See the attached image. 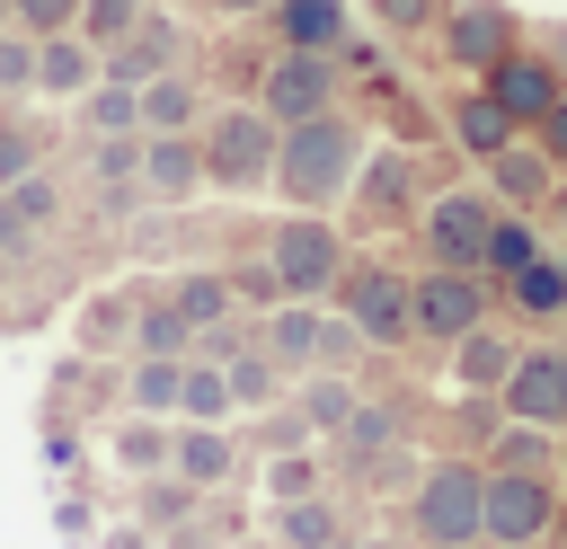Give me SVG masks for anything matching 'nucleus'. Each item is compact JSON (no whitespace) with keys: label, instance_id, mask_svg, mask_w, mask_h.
<instances>
[{"label":"nucleus","instance_id":"f257e3e1","mask_svg":"<svg viewBox=\"0 0 567 549\" xmlns=\"http://www.w3.org/2000/svg\"><path fill=\"white\" fill-rule=\"evenodd\" d=\"M354 159H363V124L328 106V115H310V124H284L266 186H275L292 213H328V204L354 186Z\"/></svg>","mask_w":567,"mask_h":549},{"label":"nucleus","instance_id":"f03ea898","mask_svg":"<svg viewBox=\"0 0 567 549\" xmlns=\"http://www.w3.org/2000/svg\"><path fill=\"white\" fill-rule=\"evenodd\" d=\"M275 142H284V124L266 115V106H221V115H204L195 124V151H204V186H230V195H257L266 177H275Z\"/></svg>","mask_w":567,"mask_h":549},{"label":"nucleus","instance_id":"7ed1b4c3","mask_svg":"<svg viewBox=\"0 0 567 549\" xmlns=\"http://www.w3.org/2000/svg\"><path fill=\"white\" fill-rule=\"evenodd\" d=\"M266 266H275L284 301H319V292H337V274H346V239L328 230V213H292V221L266 239Z\"/></svg>","mask_w":567,"mask_h":549},{"label":"nucleus","instance_id":"20e7f679","mask_svg":"<svg viewBox=\"0 0 567 549\" xmlns=\"http://www.w3.org/2000/svg\"><path fill=\"white\" fill-rule=\"evenodd\" d=\"M478 487H487V469L478 460H434L425 478H416V540L425 549H470L478 540Z\"/></svg>","mask_w":567,"mask_h":549},{"label":"nucleus","instance_id":"39448f33","mask_svg":"<svg viewBox=\"0 0 567 549\" xmlns=\"http://www.w3.org/2000/svg\"><path fill=\"white\" fill-rule=\"evenodd\" d=\"M549 522H558V496H549L540 469H487V487H478V540L532 549Z\"/></svg>","mask_w":567,"mask_h":549},{"label":"nucleus","instance_id":"423d86ee","mask_svg":"<svg viewBox=\"0 0 567 549\" xmlns=\"http://www.w3.org/2000/svg\"><path fill=\"white\" fill-rule=\"evenodd\" d=\"M434 27H443V62L470 71V80L523 44V9H514V0H443Z\"/></svg>","mask_w":567,"mask_h":549},{"label":"nucleus","instance_id":"0eeeda50","mask_svg":"<svg viewBox=\"0 0 567 549\" xmlns=\"http://www.w3.org/2000/svg\"><path fill=\"white\" fill-rule=\"evenodd\" d=\"M337 80H346L337 53H275V62L257 71V106H266L275 124H310V115L337 106Z\"/></svg>","mask_w":567,"mask_h":549},{"label":"nucleus","instance_id":"6e6552de","mask_svg":"<svg viewBox=\"0 0 567 549\" xmlns=\"http://www.w3.org/2000/svg\"><path fill=\"white\" fill-rule=\"evenodd\" d=\"M337 319L363 345H408V274L390 266H346L337 274Z\"/></svg>","mask_w":567,"mask_h":549},{"label":"nucleus","instance_id":"1a4fd4ad","mask_svg":"<svg viewBox=\"0 0 567 549\" xmlns=\"http://www.w3.org/2000/svg\"><path fill=\"white\" fill-rule=\"evenodd\" d=\"M487 319V292H478V274H461V266H434V274H416L408 283V336H434V345H452V336H470Z\"/></svg>","mask_w":567,"mask_h":549},{"label":"nucleus","instance_id":"9d476101","mask_svg":"<svg viewBox=\"0 0 567 549\" xmlns=\"http://www.w3.org/2000/svg\"><path fill=\"white\" fill-rule=\"evenodd\" d=\"M478 89H487V97H496V106H505L523 133H532V124H540V115L567 97V71H558L549 53H532V35H523L505 62H487V71H478Z\"/></svg>","mask_w":567,"mask_h":549},{"label":"nucleus","instance_id":"9b49d317","mask_svg":"<svg viewBox=\"0 0 567 549\" xmlns=\"http://www.w3.org/2000/svg\"><path fill=\"white\" fill-rule=\"evenodd\" d=\"M496 407H505L514 425H567V354H558V345L514 354V372L496 381Z\"/></svg>","mask_w":567,"mask_h":549},{"label":"nucleus","instance_id":"f8f14e48","mask_svg":"<svg viewBox=\"0 0 567 549\" xmlns=\"http://www.w3.org/2000/svg\"><path fill=\"white\" fill-rule=\"evenodd\" d=\"M177 62H186V27H177L168 9H142V18L97 53V71H106V80H133V89L159 80V71H177Z\"/></svg>","mask_w":567,"mask_h":549},{"label":"nucleus","instance_id":"ddd939ff","mask_svg":"<svg viewBox=\"0 0 567 549\" xmlns=\"http://www.w3.org/2000/svg\"><path fill=\"white\" fill-rule=\"evenodd\" d=\"M487 221H496V204H487L478 186H452V195L425 204V248H434L443 266L478 274V257H487Z\"/></svg>","mask_w":567,"mask_h":549},{"label":"nucleus","instance_id":"4468645a","mask_svg":"<svg viewBox=\"0 0 567 549\" xmlns=\"http://www.w3.org/2000/svg\"><path fill=\"white\" fill-rule=\"evenodd\" d=\"M195 195H204L195 133H142V204H195Z\"/></svg>","mask_w":567,"mask_h":549},{"label":"nucleus","instance_id":"2eb2a0df","mask_svg":"<svg viewBox=\"0 0 567 549\" xmlns=\"http://www.w3.org/2000/svg\"><path fill=\"white\" fill-rule=\"evenodd\" d=\"M266 27H275V53H337L354 35V9L346 0H266Z\"/></svg>","mask_w":567,"mask_h":549},{"label":"nucleus","instance_id":"dca6fc26","mask_svg":"<svg viewBox=\"0 0 567 549\" xmlns=\"http://www.w3.org/2000/svg\"><path fill=\"white\" fill-rule=\"evenodd\" d=\"M372 221H390V213H408L416 204V159L408 151H372V159H354V186H346Z\"/></svg>","mask_w":567,"mask_h":549},{"label":"nucleus","instance_id":"f3484780","mask_svg":"<svg viewBox=\"0 0 567 549\" xmlns=\"http://www.w3.org/2000/svg\"><path fill=\"white\" fill-rule=\"evenodd\" d=\"M97 80V44L89 35H35V97H80Z\"/></svg>","mask_w":567,"mask_h":549},{"label":"nucleus","instance_id":"a211bd4d","mask_svg":"<svg viewBox=\"0 0 567 549\" xmlns=\"http://www.w3.org/2000/svg\"><path fill=\"white\" fill-rule=\"evenodd\" d=\"M195 124H204V80L186 62L142 80V133H195Z\"/></svg>","mask_w":567,"mask_h":549},{"label":"nucleus","instance_id":"6ab92c4d","mask_svg":"<svg viewBox=\"0 0 567 549\" xmlns=\"http://www.w3.org/2000/svg\"><path fill=\"white\" fill-rule=\"evenodd\" d=\"M514 354H523V345H514V336H496V328L478 319L470 336H452V381H461L470 398H496V381L514 372Z\"/></svg>","mask_w":567,"mask_h":549},{"label":"nucleus","instance_id":"aec40b11","mask_svg":"<svg viewBox=\"0 0 567 549\" xmlns=\"http://www.w3.org/2000/svg\"><path fill=\"white\" fill-rule=\"evenodd\" d=\"M168 469H177L186 487H221V478L239 469V443H230L221 425H177V434H168Z\"/></svg>","mask_w":567,"mask_h":549},{"label":"nucleus","instance_id":"412c9836","mask_svg":"<svg viewBox=\"0 0 567 549\" xmlns=\"http://www.w3.org/2000/svg\"><path fill=\"white\" fill-rule=\"evenodd\" d=\"M443 124H452V142H461V151H470V159H496V151H505V142H514V133H523V124H514V115H505V106H496V97H487V89H461V97H452V115H443Z\"/></svg>","mask_w":567,"mask_h":549},{"label":"nucleus","instance_id":"4be33fe9","mask_svg":"<svg viewBox=\"0 0 567 549\" xmlns=\"http://www.w3.org/2000/svg\"><path fill=\"white\" fill-rule=\"evenodd\" d=\"M487 177H496V195H505V204H549V186H558V168H549V159H540V142H523V133L487 159Z\"/></svg>","mask_w":567,"mask_h":549},{"label":"nucleus","instance_id":"5701e85b","mask_svg":"<svg viewBox=\"0 0 567 549\" xmlns=\"http://www.w3.org/2000/svg\"><path fill=\"white\" fill-rule=\"evenodd\" d=\"M328 443H337V460H354V469H381V460L399 452V416L363 398V407H354V416H346V425H337Z\"/></svg>","mask_w":567,"mask_h":549},{"label":"nucleus","instance_id":"b1692460","mask_svg":"<svg viewBox=\"0 0 567 549\" xmlns=\"http://www.w3.org/2000/svg\"><path fill=\"white\" fill-rule=\"evenodd\" d=\"M71 106H80L89 133H142V89H133V80H106V71H97Z\"/></svg>","mask_w":567,"mask_h":549},{"label":"nucleus","instance_id":"393cba45","mask_svg":"<svg viewBox=\"0 0 567 549\" xmlns=\"http://www.w3.org/2000/svg\"><path fill=\"white\" fill-rule=\"evenodd\" d=\"M257 345H266L284 372H310V345H319V310H310V301H275V319L257 328Z\"/></svg>","mask_w":567,"mask_h":549},{"label":"nucleus","instance_id":"a878e982","mask_svg":"<svg viewBox=\"0 0 567 549\" xmlns=\"http://www.w3.org/2000/svg\"><path fill=\"white\" fill-rule=\"evenodd\" d=\"M177 416H186V425H230V416H239V398H230L221 363L186 354V381H177Z\"/></svg>","mask_w":567,"mask_h":549},{"label":"nucleus","instance_id":"bb28decb","mask_svg":"<svg viewBox=\"0 0 567 549\" xmlns=\"http://www.w3.org/2000/svg\"><path fill=\"white\" fill-rule=\"evenodd\" d=\"M177 381H186V354H142L133 381H124L133 416H177Z\"/></svg>","mask_w":567,"mask_h":549},{"label":"nucleus","instance_id":"cd10ccee","mask_svg":"<svg viewBox=\"0 0 567 549\" xmlns=\"http://www.w3.org/2000/svg\"><path fill=\"white\" fill-rule=\"evenodd\" d=\"M221 381H230V398H239V407L257 416V407H275V390H284V363H275V354H266V345L248 336V345H239V354L221 363Z\"/></svg>","mask_w":567,"mask_h":549},{"label":"nucleus","instance_id":"c85d7f7f","mask_svg":"<svg viewBox=\"0 0 567 549\" xmlns=\"http://www.w3.org/2000/svg\"><path fill=\"white\" fill-rule=\"evenodd\" d=\"M532 257H549L540 230H532L523 213H496V221H487V257H478V274H523Z\"/></svg>","mask_w":567,"mask_h":549},{"label":"nucleus","instance_id":"c756f323","mask_svg":"<svg viewBox=\"0 0 567 549\" xmlns=\"http://www.w3.org/2000/svg\"><path fill=\"white\" fill-rule=\"evenodd\" d=\"M354 407H363V390H354L346 372H310V381H301V425H310V434H337Z\"/></svg>","mask_w":567,"mask_h":549},{"label":"nucleus","instance_id":"7c9ffc66","mask_svg":"<svg viewBox=\"0 0 567 549\" xmlns=\"http://www.w3.org/2000/svg\"><path fill=\"white\" fill-rule=\"evenodd\" d=\"M168 310H177L186 328H213V319H230L239 301H230V274H177V283H168Z\"/></svg>","mask_w":567,"mask_h":549},{"label":"nucleus","instance_id":"2f4dec72","mask_svg":"<svg viewBox=\"0 0 567 549\" xmlns=\"http://www.w3.org/2000/svg\"><path fill=\"white\" fill-rule=\"evenodd\" d=\"M505 292H514V310L558 319V310H567V266H558V257H532L523 274H505Z\"/></svg>","mask_w":567,"mask_h":549},{"label":"nucleus","instance_id":"473e14b6","mask_svg":"<svg viewBox=\"0 0 567 549\" xmlns=\"http://www.w3.org/2000/svg\"><path fill=\"white\" fill-rule=\"evenodd\" d=\"M275 531H284V549H319V540H337V531H346V514H337L328 496H292V505L275 514Z\"/></svg>","mask_w":567,"mask_h":549},{"label":"nucleus","instance_id":"72a5a7b5","mask_svg":"<svg viewBox=\"0 0 567 549\" xmlns=\"http://www.w3.org/2000/svg\"><path fill=\"white\" fill-rule=\"evenodd\" d=\"M133 345H142V354H186L195 328H186V319L168 310V292H159V301H133Z\"/></svg>","mask_w":567,"mask_h":549},{"label":"nucleus","instance_id":"f704fd0d","mask_svg":"<svg viewBox=\"0 0 567 549\" xmlns=\"http://www.w3.org/2000/svg\"><path fill=\"white\" fill-rule=\"evenodd\" d=\"M115 460H124V469H168V416H133V425L115 434Z\"/></svg>","mask_w":567,"mask_h":549},{"label":"nucleus","instance_id":"c9c22d12","mask_svg":"<svg viewBox=\"0 0 567 549\" xmlns=\"http://www.w3.org/2000/svg\"><path fill=\"white\" fill-rule=\"evenodd\" d=\"M142 9H151V0H80V18H71V35H89V44L106 53V44H115V35H124V27L142 18Z\"/></svg>","mask_w":567,"mask_h":549},{"label":"nucleus","instance_id":"e433bc0d","mask_svg":"<svg viewBox=\"0 0 567 549\" xmlns=\"http://www.w3.org/2000/svg\"><path fill=\"white\" fill-rule=\"evenodd\" d=\"M35 89V35L27 27H0V106Z\"/></svg>","mask_w":567,"mask_h":549},{"label":"nucleus","instance_id":"4c0bfd02","mask_svg":"<svg viewBox=\"0 0 567 549\" xmlns=\"http://www.w3.org/2000/svg\"><path fill=\"white\" fill-rule=\"evenodd\" d=\"M266 496H275V505H292V496H319V460H310V452H284V460H266Z\"/></svg>","mask_w":567,"mask_h":549},{"label":"nucleus","instance_id":"58836bf2","mask_svg":"<svg viewBox=\"0 0 567 549\" xmlns=\"http://www.w3.org/2000/svg\"><path fill=\"white\" fill-rule=\"evenodd\" d=\"M496 469H549V425H505Z\"/></svg>","mask_w":567,"mask_h":549},{"label":"nucleus","instance_id":"ea45409f","mask_svg":"<svg viewBox=\"0 0 567 549\" xmlns=\"http://www.w3.org/2000/svg\"><path fill=\"white\" fill-rule=\"evenodd\" d=\"M0 195H9V204H18V213H27V221H35V230H44V221H53V213H62V186H53V177H44V168H27V177H18V186H0Z\"/></svg>","mask_w":567,"mask_h":549},{"label":"nucleus","instance_id":"a19ab883","mask_svg":"<svg viewBox=\"0 0 567 549\" xmlns=\"http://www.w3.org/2000/svg\"><path fill=\"white\" fill-rule=\"evenodd\" d=\"M363 354V336L346 328V319H319V345H310V372H346Z\"/></svg>","mask_w":567,"mask_h":549},{"label":"nucleus","instance_id":"79ce46f5","mask_svg":"<svg viewBox=\"0 0 567 549\" xmlns=\"http://www.w3.org/2000/svg\"><path fill=\"white\" fill-rule=\"evenodd\" d=\"M27 168H44V159H35V133H27L18 115H0V186H18Z\"/></svg>","mask_w":567,"mask_h":549},{"label":"nucleus","instance_id":"37998d69","mask_svg":"<svg viewBox=\"0 0 567 549\" xmlns=\"http://www.w3.org/2000/svg\"><path fill=\"white\" fill-rule=\"evenodd\" d=\"M80 18V0H9V27H27V35H62Z\"/></svg>","mask_w":567,"mask_h":549},{"label":"nucleus","instance_id":"c03bdc74","mask_svg":"<svg viewBox=\"0 0 567 549\" xmlns=\"http://www.w3.org/2000/svg\"><path fill=\"white\" fill-rule=\"evenodd\" d=\"M230 301H257V310H275V301H284L275 266H266V257H257V266H230Z\"/></svg>","mask_w":567,"mask_h":549},{"label":"nucleus","instance_id":"a18cd8bd","mask_svg":"<svg viewBox=\"0 0 567 549\" xmlns=\"http://www.w3.org/2000/svg\"><path fill=\"white\" fill-rule=\"evenodd\" d=\"M115 336H133V301H124V292L89 301V345H115Z\"/></svg>","mask_w":567,"mask_h":549},{"label":"nucleus","instance_id":"49530a36","mask_svg":"<svg viewBox=\"0 0 567 549\" xmlns=\"http://www.w3.org/2000/svg\"><path fill=\"white\" fill-rule=\"evenodd\" d=\"M372 18H381L390 35H416V27H434V18H443V0H372Z\"/></svg>","mask_w":567,"mask_h":549},{"label":"nucleus","instance_id":"de8ad7c7","mask_svg":"<svg viewBox=\"0 0 567 549\" xmlns=\"http://www.w3.org/2000/svg\"><path fill=\"white\" fill-rule=\"evenodd\" d=\"M532 142H540V159H549V168L567 177V97H558V106H549V115L532 124Z\"/></svg>","mask_w":567,"mask_h":549},{"label":"nucleus","instance_id":"09e8293b","mask_svg":"<svg viewBox=\"0 0 567 549\" xmlns=\"http://www.w3.org/2000/svg\"><path fill=\"white\" fill-rule=\"evenodd\" d=\"M27 248H35V221H27V213H18V204H9V195H0V257H9V266H18V257H27Z\"/></svg>","mask_w":567,"mask_h":549},{"label":"nucleus","instance_id":"8fccbe9b","mask_svg":"<svg viewBox=\"0 0 567 549\" xmlns=\"http://www.w3.org/2000/svg\"><path fill=\"white\" fill-rule=\"evenodd\" d=\"M221 18H266V0H213Z\"/></svg>","mask_w":567,"mask_h":549},{"label":"nucleus","instance_id":"3c124183","mask_svg":"<svg viewBox=\"0 0 567 549\" xmlns=\"http://www.w3.org/2000/svg\"><path fill=\"white\" fill-rule=\"evenodd\" d=\"M106 549H151V531H106Z\"/></svg>","mask_w":567,"mask_h":549},{"label":"nucleus","instance_id":"603ef678","mask_svg":"<svg viewBox=\"0 0 567 549\" xmlns=\"http://www.w3.org/2000/svg\"><path fill=\"white\" fill-rule=\"evenodd\" d=\"M319 549H363V540H354V531H337V540H319Z\"/></svg>","mask_w":567,"mask_h":549},{"label":"nucleus","instance_id":"864d4df0","mask_svg":"<svg viewBox=\"0 0 567 549\" xmlns=\"http://www.w3.org/2000/svg\"><path fill=\"white\" fill-rule=\"evenodd\" d=\"M549 531H558V540H567V514H558V522H549Z\"/></svg>","mask_w":567,"mask_h":549},{"label":"nucleus","instance_id":"5fc2aeb1","mask_svg":"<svg viewBox=\"0 0 567 549\" xmlns=\"http://www.w3.org/2000/svg\"><path fill=\"white\" fill-rule=\"evenodd\" d=\"M0 283H9V257H0Z\"/></svg>","mask_w":567,"mask_h":549},{"label":"nucleus","instance_id":"6e6d98bb","mask_svg":"<svg viewBox=\"0 0 567 549\" xmlns=\"http://www.w3.org/2000/svg\"><path fill=\"white\" fill-rule=\"evenodd\" d=\"M0 27H9V0H0Z\"/></svg>","mask_w":567,"mask_h":549},{"label":"nucleus","instance_id":"4d7b16f0","mask_svg":"<svg viewBox=\"0 0 567 549\" xmlns=\"http://www.w3.org/2000/svg\"><path fill=\"white\" fill-rule=\"evenodd\" d=\"M558 266H567V257H558Z\"/></svg>","mask_w":567,"mask_h":549}]
</instances>
